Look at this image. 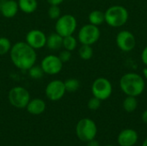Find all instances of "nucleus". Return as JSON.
Masks as SVG:
<instances>
[{"label":"nucleus","instance_id":"1","mask_svg":"<svg viewBox=\"0 0 147 146\" xmlns=\"http://www.w3.org/2000/svg\"><path fill=\"white\" fill-rule=\"evenodd\" d=\"M9 57L12 64L22 71H28L35 65L37 54L26 41L15 43L9 51Z\"/></svg>","mask_w":147,"mask_h":146},{"label":"nucleus","instance_id":"2","mask_svg":"<svg viewBox=\"0 0 147 146\" xmlns=\"http://www.w3.org/2000/svg\"><path fill=\"white\" fill-rule=\"evenodd\" d=\"M120 88L126 96H139L146 89V82L141 75L135 72H127L120 79Z\"/></svg>","mask_w":147,"mask_h":146},{"label":"nucleus","instance_id":"3","mask_svg":"<svg viewBox=\"0 0 147 146\" xmlns=\"http://www.w3.org/2000/svg\"><path fill=\"white\" fill-rule=\"evenodd\" d=\"M105 22L112 28L124 26L129 18L128 10L122 5H112L104 12Z\"/></svg>","mask_w":147,"mask_h":146},{"label":"nucleus","instance_id":"4","mask_svg":"<svg viewBox=\"0 0 147 146\" xmlns=\"http://www.w3.org/2000/svg\"><path fill=\"white\" fill-rule=\"evenodd\" d=\"M97 133V126L95 121L90 118L80 120L76 126V134L83 142H89L94 139Z\"/></svg>","mask_w":147,"mask_h":146},{"label":"nucleus","instance_id":"5","mask_svg":"<svg viewBox=\"0 0 147 146\" xmlns=\"http://www.w3.org/2000/svg\"><path fill=\"white\" fill-rule=\"evenodd\" d=\"M77 27L78 22L76 17L71 14H65L60 15V17L56 20L55 32L62 37L72 35L75 33Z\"/></svg>","mask_w":147,"mask_h":146},{"label":"nucleus","instance_id":"6","mask_svg":"<svg viewBox=\"0 0 147 146\" xmlns=\"http://www.w3.org/2000/svg\"><path fill=\"white\" fill-rule=\"evenodd\" d=\"M101 36V31L97 26L93 24H85L78 31V40L82 45L92 46L96 43Z\"/></svg>","mask_w":147,"mask_h":146},{"label":"nucleus","instance_id":"7","mask_svg":"<svg viewBox=\"0 0 147 146\" xmlns=\"http://www.w3.org/2000/svg\"><path fill=\"white\" fill-rule=\"evenodd\" d=\"M91 92L93 96L101 101L109 99L113 92L112 83L106 77H100L96 78L91 85Z\"/></svg>","mask_w":147,"mask_h":146},{"label":"nucleus","instance_id":"8","mask_svg":"<svg viewBox=\"0 0 147 146\" xmlns=\"http://www.w3.org/2000/svg\"><path fill=\"white\" fill-rule=\"evenodd\" d=\"M9 103L16 108H24L30 101L29 92L22 86L13 87L8 95Z\"/></svg>","mask_w":147,"mask_h":146},{"label":"nucleus","instance_id":"9","mask_svg":"<svg viewBox=\"0 0 147 146\" xmlns=\"http://www.w3.org/2000/svg\"><path fill=\"white\" fill-rule=\"evenodd\" d=\"M116 45L118 48L125 52H132L136 46V38L128 30H121L116 35Z\"/></svg>","mask_w":147,"mask_h":146},{"label":"nucleus","instance_id":"10","mask_svg":"<svg viewBox=\"0 0 147 146\" xmlns=\"http://www.w3.org/2000/svg\"><path fill=\"white\" fill-rule=\"evenodd\" d=\"M40 67L45 74L47 75H57L63 68V63L59 59V56L50 54L47 55L41 61Z\"/></svg>","mask_w":147,"mask_h":146},{"label":"nucleus","instance_id":"11","mask_svg":"<svg viewBox=\"0 0 147 146\" xmlns=\"http://www.w3.org/2000/svg\"><path fill=\"white\" fill-rule=\"evenodd\" d=\"M65 87L63 81L55 79L51 81L45 89L46 96L53 102L60 100L65 94Z\"/></svg>","mask_w":147,"mask_h":146},{"label":"nucleus","instance_id":"12","mask_svg":"<svg viewBox=\"0 0 147 146\" xmlns=\"http://www.w3.org/2000/svg\"><path fill=\"white\" fill-rule=\"evenodd\" d=\"M46 34L40 29H32L28 31L25 37V41L34 50L40 49L46 46L47 42Z\"/></svg>","mask_w":147,"mask_h":146},{"label":"nucleus","instance_id":"13","mask_svg":"<svg viewBox=\"0 0 147 146\" xmlns=\"http://www.w3.org/2000/svg\"><path fill=\"white\" fill-rule=\"evenodd\" d=\"M139 135L138 133L131 128H127L122 130L118 137L117 142L120 146H134L138 142Z\"/></svg>","mask_w":147,"mask_h":146},{"label":"nucleus","instance_id":"14","mask_svg":"<svg viewBox=\"0 0 147 146\" xmlns=\"http://www.w3.org/2000/svg\"><path fill=\"white\" fill-rule=\"evenodd\" d=\"M18 10V3L15 0H5L0 5V12L2 15L6 18H12L16 16Z\"/></svg>","mask_w":147,"mask_h":146},{"label":"nucleus","instance_id":"15","mask_svg":"<svg viewBox=\"0 0 147 146\" xmlns=\"http://www.w3.org/2000/svg\"><path fill=\"white\" fill-rule=\"evenodd\" d=\"M27 111L33 114V115H39L41 114L46 109V102L40 98H34L30 99L27 107Z\"/></svg>","mask_w":147,"mask_h":146},{"label":"nucleus","instance_id":"16","mask_svg":"<svg viewBox=\"0 0 147 146\" xmlns=\"http://www.w3.org/2000/svg\"><path fill=\"white\" fill-rule=\"evenodd\" d=\"M46 46L53 51L59 50L61 47H63V37L56 32L50 34L47 37Z\"/></svg>","mask_w":147,"mask_h":146},{"label":"nucleus","instance_id":"17","mask_svg":"<svg viewBox=\"0 0 147 146\" xmlns=\"http://www.w3.org/2000/svg\"><path fill=\"white\" fill-rule=\"evenodd\" d=\"M17 3L19 9L26 14H31L34 12L38 7L37 0H18Z\"/></svg>","mask_w":147,"mask_h":146},{"label":"nucleus","instance_id":"18","mask_svg":"<svg viewBox=\"0 0 147 146\" xmlns=\"http://www.w3.org/2000/svg\"><path fill=\"white\" fill-rule=\"evenodd\" d=\"M88 19L90 24H93L98 27L105 22V15H104V12L96 9V10L91 11L89 14Z\"/></svg>","mask_w":147,"mask_h":146},{"label":"nucleus","instance_id":"19","mask_svg":"<svg viewBox=\"0 0 147 146\" xmlns=\"http://www.w3.org/2000/svg\"><path fill=\"white\" fill-rule=\"evenodd\" d=\"M122 106H123V109L127 113H133L138 108V101L135 96H127V97L123 101Z\"/></svg>","mask_w":147,"mask_h":146},{"label":"nucleus","instance_id":"20","mask_svg":"<svg viewBox=\"0 0 147 146\" xmlns=\"http://www.w3.org/2000/svg\"><path fill=\"white\" fill-rule=\"evenodd\" d=\"M78 46V40L72 35H68L63 37V47L64 49L72 52Z\"/></svg>","mask_w":147,"mask_h":146},{"label":"nucleus","instance_id":"21","mask_svg":"<svg viewBox=\"0 0 147 146\" xmlns=\"http://www.w3.org/2000/svg\"><path fill=\"white\" fill-rule=\"evenodd\" d=\"M93 49L90 45H82L78 49V55L84 60H89L93 57Z\"/></svg>","mask_w":147,"mask_h":146},{"label":"nucleus","instance_id":"22","mask_svg":"<svg viewBox=\"0 0 147 146\" xmlns=\"http://www.w3.org/2000/svg\"><path fill=\"white\" fill-rule=\"evenodd\" d=\"M66 92L73 93L80 88V82L76 78H69L64 82Z\"/></svg>","mask_w":147,"mask_h":146},{"label":"nucleus","instance_id":"23","mask_svg":"<svg viewBox=\"0 0 147 146\" xmlns=\"http://www.w3.org/2000/svg\"><path fill=\"white\" fill-rule=\"evenodd\" d=\"M11 46V42L8 38L0 37V56H3L9 52Z\"/></svg>","mask_w":147,"mask_h":146},{"label":"nucleus","instance_id":"24","mask_svg":"<svg viewBox=\"0 0 147 146\" xmlns=\"http://www.w3.org/2000/svg\"><path fill=\"white\" fill-rule=\"evenodd\" d=\"M28 75L32 79H40L43 75L45 74L43 70L41 69L40 65H33L29 70H28Z\"/></svg>","mask_w":147,"mask_h":146},{"label":"nucleus","instance_id":"25","mask_svg":"<svg viewBox=\"0 0 147 146\" xmlns=\"http://www.w3.org/2000/svg\"><path fill=\"white\" fill-rule=\"evenodd\" d=\"M47 15L52 20L59 19L61 15V9L59 8V5H50L47 10Z\"/></svg>","mask_w":147,"mask_h":146},{"label":"nucleus","instance_id":"26","mask_svg":"<svg viewBox=\"0 0 147 146\" xmlns=\"http://www.w3.org/2000/svg\"><path fill=\"white\" fill-rule=\"evenodd\" d=\"M101 102H102L101 100H99L98 98H96V97H95V96L91 97V98L89 100L88 104H87L89 109L93 110V111L97 110V109L101 107Z\"/></svg>","mask_w":147,"mask_h":146},{"label":"nucleus","instance_id":"27","mask_svg":"<svg viewBox=\"0 0 147 146\" xmlns=\"http://www.w3.org/2000/svg\"><path fill=\"white\" fill-rule=\"evenodd\" d=\"M59 59L62 61V63H66L68 61H70L71 58V52L67 51L65 49H64L63 51H61L59 54Z\"/></svg>","mask_w":147,"mask_h":146},{"label":"nucleus","instance_id":"28","mask_svg":"<svg viewBox=\"0 0 147 146\" xmlns=\"http://www.w3.org/2000/svg\"><path fill=\"white\" fill-rule=\"evenodd\" d=\"M141 60L144 63V65L147 66V46L143 49L141 52Z\"/></svg>","mask_w":147,"mask_h":146},{"label":"nucleus","instance_id":"29","mask_svg":"<svg viewBox=\"0 0 147 146\" xmlns=\"http://www.w3.org/2000/svg\"><path fill=\"white\" fill-rule=\"evenodd\" d=\"M47 2L50 5H59L64 2V0H47Z\"/></svg>","mask_w":147,"mask_h":146},{"label":"nucleus","instance_id":"30","mask_svg":"<svg viewBox=\"0 0 147 146\" xmlns=\"http://www.w3.org/2000/svg\"><path fill=\"white\" fill-rule=\"evenodd\" d=\"M87 146H100V144L97 140H96L95 139L87 142Z\"/></svg>","mask_w":147,"mask_h":146},{"label":"nucleus","instance_id":"31","mask_svg":"<svg viewBox=\"0 0 147 146\" xmlns=\"http://www.w3.org/2000/svg\"><path fill=\"white\" fill-rule=\"evenodd\" d=\"M141 119H142V121H143L146 125H147V109H146V110L142 113Z\"/></svg>","mask_w":147,"mask_h":146},{"label":"nucleus","instance_id":"32","mask_svg":"<svg viewBox=\"0 0 147 146\" xmlns=\"http://www.w3.org/2000/svg\"><path fill=\"white\" fill-rule=\"evenodd\" d=\"M143 76L146 79H147V66L143 69Z\"/></svg>","mask_w":147,"mask_h":146},{"label":"nucleus","instance_id":"33","mask_svg":"<svg viewBox=\"0 0 147 146\" xmlns=\"http://www.w3.org/2000/svg\"><path fill=\"white\" fill-rule=\"evenodd\" d=\"M142 146H147V138L144 140L143 144H142Z\"/></svg>","mask_w":147,"mask_h":146},{"label":"nucleus","instance_id":"34","mask_svg":"<svg viewBox=\"0 0 147 146\" xmlns=\"http://www.w3.org/2000/svg\"><path fill=\"white\" fill-rule=\"evenodd\" d=\"M106 146H114V145H106Z\"/></svg>","mask_w":147,"mask_h":146}]
</instances>
